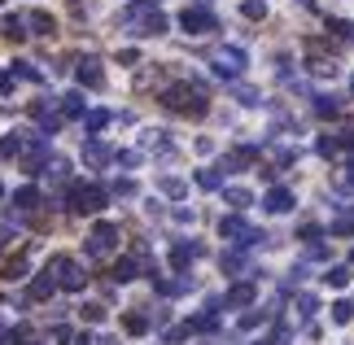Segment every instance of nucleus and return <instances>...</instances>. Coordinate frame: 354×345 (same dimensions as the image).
I'll return each instance as SVG.
<instances>
[{
    "label": "nucleus",
    "instance_id": "nucleus-30",
    "mask_svg": "<svg viewBox=\"0 0 354 345\" xmlns=\"http://www.w3.org/2000/svg\"><path fill=\"white\" fill-rule=\"evenodd\" d=\"M232 96H236L241 105H258V92H254L250 84H236V88H232Z\"/></svg>",
    "mask_w": 354,
    "mask_h": 345
},
{
    "label": "nucleus",
    "instance_id": "nucleus-20",
    "mask_svg": "<svg viewBox=\"0 0 354 345\" xmlns=\"http://www.w3.org/2000/svg\"><path fill=\"white\" fill-rule=\"evenodd\" d=\"M223 301H227V306H250V301H254V284H236Z\"/></svg>",
    "mask_w": 354,
    "mask_h": 345
},
{
    "label": "nucleus",
    "instance_id": "nucleus-36",
    "mask_svg": "<svg viewBox=\"0 0 354 345\" xmlns=\"http://www.w3.org/2000/svg\"><path fill=\"white\" fill-rule=\"evenodd\" d=\"M84 319L88 324H101L105 319V306H84Z\"/></svg>",
    "mask_w": 354,
    "mask_h": 345
},
{
    "label": "nucleus",
    "instance_id": "nucleus-22",
    "mask_svg": "<svg viewBox=\"0 0 354 345\" xmlns=\"http://www.w3.org/2000/svg\"><path fill=\"white\" fill-rule=\"evenodd\" d=\"M319 158H337V153H342V140H337V131H328V136H319Z\"/></svg>",
    "mask_w": 354,
    "mask_h": 345
},
{
    "label": "nucleus",
    "instance_id": "nucleus-25",
    "mask_svg": "<svg viewBox=\"0 0 354 345\" xmlns=\"http://www.w3.org/2000/svg\"><path fill=\"white\" fill-rule=\"evenodd\" d=\"M122 328H127L131 337H140V333H149V315H136V310H131L127 319H122Z\"/></svg>",
    "mask_w": 354,
    "mask_h": 345
},
{
    "label": "nucleus",
    "instance_id": "nucleus-9",
    "mask_svg": "<svg viewBox=\"0 0 354 345\" xmlns=\"http://www.w3.org/2000/svg\"><path fill=\"white\" fill-rule=\"evenodd\" d=\"M110 158H114V153H110V144H101V140H88V144H84V162H88L92 171L110 167Z\"/></svg>",
    "mask_w": 354,
    "mask_h": 345
},
{
    "label": "nucleus",
    "instance_id": "nucleus-34",
    "mask_svg": "<svg viewBox=\"0 0 354 345\" xmlns=\"http://www.w3.org/2000/svg\"><path fill=\"white\" fill-rule=\"evenodd\" d=\"M337 140H342V153H354V131H350V127L337 131Z\"/></svg>",
    "mask_w": 354,
    "mask_h": 345
},
{
    "label": "nucleus",
    "instance_id": "nucleus-23",
    "mask_svg": "<svg viewBox=\"0 0 354 345\" xmlns=\"http://www.w3.org/2000/svg\"><path fill=\"white\" fill-rule=\"evenodd\" d=\"M241 13H245L250 22H263V18H267V5H263V0H241Z\"/></svg>",
    "mask_w": 354,
    "mask_h": 345
},
{
    "label": "nucleus",
    "instance_id": "nucleus-39",
    "mask_svg": "<svg viewBox=\"0 0 354 345\" xmlns=\"http://www.w3.org/2000/svg\"><path fill=\"white\" fill-rule=\"evenodd\" d=\"M9 84H13V79H9V75H0V96H5V92H9Z\"/></svg>",
    "mask_w": 354,
    "mask_h": 345
},
{
    "label": "nucleus",
    "instance_id": "nucleus-10",
    "mask_svg": "<svg viewBox=\"0 0 354 345\" xmlns=\"http://www.w3.org/2000/svg\"><path fill=\"white\" fill-rule=\"evenodd\" d=\"M193 258H201V245H193V241H180V245H175V250H171V262H175V271H188V262H193Z\"/></svg>",
    "mask_w": 354,
    "mask_h": 345
},
{
    "label": "nucleus",
    "instance_id": "nucleus-17",
    "mask_svg": "<svg viewBox=\"0 0 354 345\" xmlns=\"http://www.w3.org/2000/svg\"><path fill=\"white\" fill-rule=\"evenodd\" d=\"M22 26H26V13H9V18L5 22H0V31H5L9 39H22L26 31H22Z\"/></svg>",
    "mask_w": 354,
    "mask_h": 345
},
{
    "label": "nucleus",
    "instance_id": "nucleus-18",
    "mask_svg": "<svg viewBox=\"0 0 354 345\" xmlns=\"http://www.w3.org/2000/svg\"><path fill=\"white\" fill-rule=\"evenodd\" d=\"M306 71H310V75H319V79H333V75H337V62H333V57H310V62H306Z\"/></svg>",
    "mask_w": 354,
    "mask_h": 345
},
{
    "label": "nucleus",
    "instance_id": "nucleus-3",
    "mask_svg": "<svg viewBox=\"0 0 354 345\" xmlns=\"http://www.w3.org/2000/svg\"><path fill=\"white\" fill-rule=\"evenodd\" d=\"M71 201H75L79 214H97V210H105L110 192H105L101 184H75V188H71Z\"/></svg>",
    "mask_w": 354,
    "mask_h": 345
},
{
    "label": "nucleus",
    "instance_id": "nucleus-40",
    "mask_svg": "<svg viewBox=\"0 0 354 345\" xmlns=\"http://www.w3.org/2000/svg\"><path fill=\"white\" fill-rule=\"evenodd\" d=\"M101 345H118V341H114V337H105V341H101Z\"/></svg>",
    "mask_w": 354,
    "mask_h": 345
},
{
    "label": "nucleus",
    "instance_id": "nucleus-8",
    "mask_svg": "<svg viewBox=\"0 0 354 345\" xmlns=\"http://www.w3.org/2000/svg\"><path fill=\"white\" fill-rule=\"evenodd\" d=\"M75 75H79V84L84 88H101L105 84V71H101V62H92V57H84L75 66Z\"/></svg>",
    "mask_w": 354,
    "mask_h": 345
},
{
    "label": "nucleus",
    "instance_id": "nucleus-42",
    "mask_svg": "<svg viewBox=\"0 0 354 345\" xmlns=\"http://www.w3.org/2000/svg\"><path fill=\"white\" fill-rule=\"evenodd\" d=\"M350 96H354V75H350Z\"/></svg>",
    "mask_w": 354,
    "mask_h": 345
},
{
    "label": "nucleus",
    "instance_id": "nucleus-7",
    "mask_svg": "<svg viewBox=\"0 0 354 345\" xmlns=\"http://www.w3.org/2000/svg\"><path fill=\"white\" fill-rule=\"evenodd\" d=\"M263 210L267 214H289L293 210V192L289 188H271L267 197H263Z\"/></svg>",
    "mask_w": 354,
    "mask_h": 345
},
{
    "label": "nucleus",
    "instance_id": "nucleus-13",
    "mask_svg": "<svg viewBox=\"0 0 354 345\" xmlns=\"http://www.w3.org/2000/svg\"><path fill=\"white\" fill-rule=\"evenodd\" d=\"M26 26H31L35 35H53V26H57V22H53L44 9H31V13H26Z\"/></svg>",
    "mask_w": 354,
    "mask_h": 345
},
{
    "label": "nucleus",
    "instance_id": "nucleus-28",
    "mask_svg": "<svg viewBox=\"0 0 354 345\" xmlns=\"http://www.w3.org/2000/svg\"><path fill=\"white\" fill-rule=\"evenodd\" d=\"M319 310V301H315V293H302L297 297V315H302V319H310V315Z\"/></svg>",
    "mask_w": 354,
    "mask_h": 345
},
{
    "label": "nucleus",
    "instance_id": "nucleus-5",
    "mask_svg": "<svg viewBox=\"0 0 354 345\" xmlns=\"http://www.w3.org/2000/svg\"><path fill=\"white\" fill-rule=\"evenodd\" d=\"M180 26L188 35H206V31H214V13H210V0H197V5H188L184 13H180Z\"/></svg>",
    "mask_w": 354,
    "mask_h": 345
},
{
    "label": "nucleus",
    "instance_id": "nucleus-2",
    "mask_svg": "<svg viewBox=\"0 0 354 345\" xmlns=\"http://www.w3.org/2000/svg\"><path fill=\"white\" fill-rule=\"evenodd\" d=\"M210 66H214V75H223V79H236V75H245V66H250V57H245V48H236V44H223V48L210 57Z\"/></svg>",
    "mask_w": 354,
    "mask_h": 345
},
{
    "label": "nucleus",
    "instance_id": "nucleus-21",
    "mask_svg": "<svg viewBox=\"0 0 354 345\" xmlns=\"http://www.w3.org/2000/svg\"><path fill=\"white\" fill-rule=\"evenodd\" d=\"M145 149H153V153H171L167 131H145Z\"/></svg>",
    "mask_w": 354,
    "mask_h": 345
},
{
    "label": "nucleus",
    "instance_id": "nucleus-4",
    "mask_svg": "<svg viewBox=\"0 0 354 345\" xmlns=\"http://www.w3.org/2000/svg\"><path fill=\"white\" fill-rule=\"evenodd\" d=\"M48 271L57 275V284L66 288V293H79V288L88 284V275H84V267H79L75 258H53V262H48Z\"/></svg>",
    "mask_w": 354,
    "mask_h": 345
},
{
    "label": "nucleus",
    "instance_id": "nucleus-16",
    "mask_svg": "<svg viewBox=\"0 0 354 345\" xmlns=\"http://www.w3.org/2000/svg\"><path fill=\"white\" fill-rule=\"evenodd\" d=\"M84 114V92H66L62 96V118H79Z\"/></svg>",
    "mask_w": 354,
    "mask_h": 345
},
{
    "label": "nucleus",
    "instance_id": "nucleus-12",
    "mask_svg": "<svg viewBox=\"0 0 354 345\" xmlns=\"http://www.w3.org/2000/svg\"><path fill=\"white\" fill-rule=\"evenodd\" d=\"M310 109H315V114H319V118H337V114H342V105H337V101H333V96H328V92H319V96H310Z\"/></svg>",
    "mask_w": 354,
    "mask_h": 345
},
{
    "label": "nucleus",
    "instance_id": "nucleus-37",
    "mask_svg": "<svg viewBox=\"0 0 354 345\" xmlns=\"http://www.w3.org/2000/svg\"><path fill=\"white\" fill-rule=\"evenodd\" d=\"M114 192H118V197H131V192H136V184H131V179H118V184H114Z\"/></svg>",
    "mask_w": 354,
    "mask_h": 345
},
{
    "label": "nucleus",
    "instance_id": "nucleus-19",
    "mask_svg": "<svg viewBox=\"0 0 354 345\" xmlns=\"http://www.w3.org/2000/svg\"><path fill=\"white\" fill-rule=\"evenodd\" d=\"M13 205H18V210H35V205H39V188H18V192H13Z\"/></svg>",
    "mask_w": 354,
    "mask_h": 345
},
{
    "label": "nucleus",
    "instance_id": "nucleus-24",
    "mask_svg": "<svg viewBox=\"0 0 354 345\" xmlns=\"http://www.w3.org/2000/svg\"><path fill=\"white\" fill-rule=\"evenodd\" d=\"M337 188H342L346 197H354V162H346V167L337 171Z\"/></svg>",
    "mask_w": 354,
    "mask_h": 345
},
{
    "label": "nucleus",
    "instance_id": "nucleus-27",
    "mask_svg": "<svg viewBox=\"0 0 354 345\" xmlns=\"http://www.w3.org/2000/svg\"><path fill=\"white\" fill-rule=\"evenodd\" d=\"M105 122H110V114H105V109H88V114H84V127H88V131H101Z\"/></svg>",
    "mask_w": 354,
    "mask_h": 345
},
{
    "label": "nucleus",
    "instance_id": "nucleus-31",
    "mask_svg": "<svg viewBox=\"0 0 354 345\" xmlns=\"http://www.w3.org/2000/svg\"><path fill=\"white\" fill-rule=\"evenodd\" d=\"M13 75H18V79H31V84H39V71H35L31 62H18V71H13Z\"/></svg>",
    "mask_w": 354,
    "mask_h": 345
},
{
    "label": "nucleus",
    "instance_id": "nucleus-33",
    "mask_svg": "<svg viewBox=\"0 0 354 345\" xmlns=\"http://www.w3.org/2000/svg\"><path fill=\"white\" fill-rule=\"evenodd\" d=\"M162 192H167V197H184V184L180 179H162Z\"/></svg>",
    "mask_w": 354,
    "mask_h": 345
},
{
    "label": "nucleus",
    "instance_id": "nucleus-14",
    "mask_svg": "<svg viewBox=\"0 0 354 345\" xmlns=\"http://www.w3.org/2000/svg\"><path fill=\"white\" fill-rule=\"evenodd\" d=\"M324 280H328L333 288H346V284L354 280V267H350V262H337V267H328V275H324Z\"/></svg>",
    "mask_w": 354,
    "mask_h": 345
},
{
    "label": "nucleus",
    "instance_id": "nucleus-29",
    "mask_svg": "<svg viewBox=\"0 0 354 345\" xmlns=\"http://www.w3.org/2000/svg\"><path fill=\"white\" fill-rule=\"evenodd\" d=\"M223 197H227V205H236V210H245V205L254 201V197H250V192H245V188H227Z\"/></svg>",
    "mask_w": 354,
    "mask_h": 345
},
{
    "label": "nucleus",
    "instance_id": "nucleus-6",
    "mask_svg": "<svg viewBox=\"0 0 354 345\" xmlns=\"http://www.w3.org/2000/svg\"><path fill=\"white\" fill-rule=\"evenodd\" d=\"M84 250H88V258H110V254L118 250V227H114V223H97Z\"/></svg>",
    "mask_w": 354,
    "mask_h": 345
},
{
    "label": "nucleus",
    "instance_id": "nucleus-26",
    "mask_svg": "<svg viewBox=\"0 0 354 345\" xmlns=\"http://www.w3.org/2000/svg\"><path fill=\"white\" fill-rule=\"evenodd\" d=\"M350 319H354V301H350V297H342V301L333 306V324H350Z\"/></svg>",
    "mask_w": 354,
    "mask_h": 345
},
{
    "label": "nucleus",
    "instance_id": "nucleus-1",
    "mask_svg": "<svg viewBox=\"0 0 354 345\" xmlns=\"http://www.w3.org/2000/svg\"><path fill=\"white\" fill-rule=\"evenodd\" d=\"M162 105L171 109V114H206V92H201L197 84H171L162 88Z\"/></svg>",
    "mask_w": 354,
    "mask_h": 345
},
{
    "label": "nucleus",
    "instance_id": "nucleus-32",
    "mask_svg": "<svg viewBox=\"0 0 354 345\" xmlns=\"http://www.w3.org/2000/svg\"><path fill=\"white\" fill-rule=\"evenodd\" d=\"M22 275H26V262L18 258V262H9V267H5V280H22Z\"/></svg>",
    "mask_w": 354,
    "mask_h": 345
},
{
    "label": "nucleus",
    "instance_id": "nucleus-11",
    "mask_svg": "<svg viewBox=\"0 0 354 345\" xmlns=\"http://www.w3.org/2000/svg\"><path fill=\"white\" fill-rule=\"evenodd\" d=\"M193 179H197V188H201V192H219V188H223V171H219V167H206V171H197Z\"/></svg>",
    "mask_w": 354,
    "mask_h": 345
},
{
    "label": "nucleus",
    "instance_id": "nucleus-15",
    "mask_svg": "<svg viewBox=\"0 0 354 345\" xmlns=\"http://www.w3.org/2000/svg\"><path fill=\"white\" fill-rule=\"evenodd\" d=\"M136 271H140V262H136V254H131V258H122V262H114V284H127V280H136Z\"/></svg>",
    "mask_w": 354,
    "mask_h": 345
},
{
    "label": "nucleus",
    "instance_id": "nucleus-41",
    "mask_svg": "<svg viewBox=\"0 0 354 345\" xmlns=\"http://www.w3.org/2000/svg\"><path fill=\"white\" fill-rule=\"evenodd\" d=\"M346 262H350V267H354V250H350V258H346Z\"/></svg>",
    "mask_w": 354,
    "mask_h": 345
},
{
    "label": "nucleus",
    "instance_id": "nucleus-35",
    "mask_svg": "<svg viewBox=\"0 0 354 345\" xmlns=\"http://www.w3.org/2000/svg\"><path fill=\"white\" fill-rule=\"evenodd\" d=\"M241 267H245L241 254H223V271H241Z\"/></svg>",
    "mask_w": 354,
    "mask_h": 345
},
{
    "label": "nucleus",
    "instance_id": "nucleus-38",
    "mask_svg": "<svg viewBox=\"0 0 354 345\" xmlns=\"http://www.w3.org/2000/svg\"><path fill=\"white\" fill-rule=\"evenodd\" d=\"M75 333H71V328H53V341H57V345H66V341H71Z\"/></svg>",
    "mask_w": 354,
    "mask_h": 345
}]
</instances>
